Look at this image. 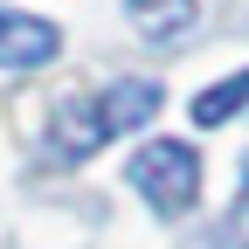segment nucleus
<instances>
[{
	"label": "nucleus",
	"mask_w": 249,
	"mask_h": 249,
	"mask_svg": "<svg viewBox=\"0 0 249 249\" xmlns=\"http://www.w3.org/2000/svg\"><path fill=\"white\" fill-rule=\"evenodd\" d=\"M124 14H132V28L152 35V42H180L187 28H194V0H124Z\"/></svg>",
	"instance_id": "obj_4"
},
{
	"label": "nucleus",
	"mask_w": 249,
	"mask_h": 249,
	"mask_svg": "<svg viewBox=\"0 0 249 249\" xmlns=\"http://www.w3.org/2000/svg\"><path fill=\"white\" fill-rule=\"evenodd\" d=\"M214 249H249V242H235V235H222V242H214Z\"/></svg>",
	"instance_id": "obj_7"
},
{
	"label": "nucleus",
	"mask_w": 249,
	"mask_h": 249,
	"mask_svg": "<svg viewBox=\"0 0 249 249\" xmlns=\"http://www.w3.org/2000/svg\"><path fill=\"white\" fill-rule=\"evenodd\" d=\"M235 214L249 222V160H242V187H235Z\"/></svg>",
	"instance_id": "obj_6"
},
{
	"label": "nucleus",
	"mask_w": 249,
	"mask_h": 249,
	"mask_svg": "<svg viewBox=\"0 0 249 249\" xmlns=\"http://www.w3.org/2000/svg\"><path fill=\"white\" fill-rule=\"evenodd\" d=\"M229 118H249V70L222 76L214 90L194 97V124H229Z\"/></svg>",
	"instance_id": "obj_5"
},
{
	"label": "nucleus",
	"mask_w": 249,
	"mask_h": 249,
	"mask_svg": "<svg viewBox=\"0 0 249 249\" xmlns=\"http://www.w3.org/2000/svg\"><path fill=\"white\" fill-rule=\"evenodd\" d=\"M132 187L160 214H187L201 201V152L187 139H152V145L132 152Z\"/></svg>",
	"instance_id": "obj_2"
},
{
	"label": "nucleus",
	"mask_w": 249,
	"mask_h": 249,
	"mask_svg": "<svg viewBox=\"0 0 249 249\" xmlns=\"http://www.w3.org/2000/svg\"><path fill=\"white\" fill-rule=\"evenodd\" d=\"M160 111V83L152 76H124L111 83L104 97H70L55 118H49V152L55 160H90L97 145H111L118 132H132Z\"/></svg>",
	"instance_id": "obj_1"
},
{
	"label": "nucleus",
	"mask_w": 249,
	"mask_h": 249,
	"mask_svg": "<svg viewBox=\"0 0 249 249\" xmlns=\"http://www.w3.org/2000/svg\"><path fill=\"white\" fill-rule=\"evenodd\" d=\"M55 49H62V35H55L42 14H14V7H0V70H42Z\"/></svg>",
	"instance_id": "obj_3"
}]
</instances>
